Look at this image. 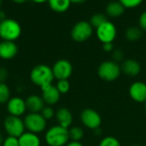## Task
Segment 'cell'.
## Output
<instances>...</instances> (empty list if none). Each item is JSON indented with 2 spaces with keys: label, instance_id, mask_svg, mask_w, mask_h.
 <instances>
[{
  "label": "cell",
  "instance_id": "277c9868",
  "mask_svg": "<svg viewBox=\"0 0 146 146\" xmlns=\"http://www.w3.org/2000/svg\"><path fill=\"white\" fill-rule=\"evenodd\" d=\"M121 70L118 63L108 60L102 62L98 68V74L99 77L107 82H113L116 80L121 75Z\"/></svg>",
  "mask_w": 146,
  "mask_h": 146
},
{
  "label": "cell",
  "instance_id": "6da1fadb",
  "mask_svg": "<svg viewBox=\"0 0 146 146\" xmlns=\"http://www.w3.org/2000/svg\"><path fill=\"white\" fill-rule=\"evenodd\" d=\"M54 78L52 68L43 64L34 66L30 72V79L32 83L41 89L52 84Z\"/></svg>",
  "mask_w": 146,
  "mask_h": 146
},
{
  "label": "cell",
  "instance_id": "d4e9b609",
  "mask_svg": "<svg viewBox=\"0 0 146 146\" xmlns=\"http://www.w3.org/2000/svg\"><path fill=\"white\" fill-rule=\"evenodd\" d=\"M99 146H121L119 140L112 136H108L103 139L99 144Z\"/></svg>",
  "mask_w": 146,
  "mask_h": 146
},
{
  "label": "cell",
  "instance_id": "f1b7e54d",
  "mask_svg": "<svg viewBox=\"0 0 146 146\" xmlns=\"http://www.w3.org/2000/svg\"><path fill=\"white\" fill-rule=\"evenodd\" d=\"M3 146H20L19 139L15 137L8 136L7 138H4Z\"/></svg>",
  "mask_w": 146,
  "mask_h": 146
},
{
  "label": "cell",
  "instance_id": "d6a6232c",
  "mask_svg": "<svg viewBox=\"0 0 146 146\" xmlns=\"http://www.w3.org/2000/svg\"><path fill=\"white\" fill-rule=\"evenodd\" d=\"M103 49L104 51L107 52H110L113 51L114 49V45H113V42L111 43H104L103 44Z\"/></svg>",
  "mask_w": 146,
  "mask_h": 146
},
{
  "label": "cell",
  "instance_id": "b9f144b4",
  "mask_svg": "<svg viewBox=\"0 0 146 146\" xmlns=\"http://www.w3.org/2000/svg\"><path fill=\"white\" fill-rule=\"evenodd\" d=\"M1 3H2V0H0V5H1Z\"/></svg>",
  "mask_w": 146,
  "mask_h": 146
},
{
  "label": "cell",
  "instance_id": "7c38bea8",
  "mask_svg": "<svg viewBox=\"0 0 146 146\" xmlns=\"http://www.w3.org/2000/svg\"><path fill=\"white\" fill-rule=\"evenodd\" d=\"M129 96L136 102H146V83L141 81L134 82L129 88Z\"/></svg>",
  "mask_w": 146,
  "mask_h": 146
},
{
  "label": "cell",
  "instance_id": "8d00e7d4",
  "mask_svg": "<svg viewBox=\"0 0 146 146\" xmlns=\"http://www.w3.org/2000/svg\"><path fill=\"white\" fill-rule=\"evenodd\" d=\"M71 3H83L86 0H70Z\"/></svg>",
  "mask_w": 146,
  "mask_h": 146
},
{
  "label": "cell",
  "instance_id": "ffe728a7",
  "mask_svg": "<svg viewBox=\"0 0 146 146\" xmlns=\"http://www.w3.org/2000/svg\"><path fill=\"white\" fill-rule=\"evenodd\" d=\"M48 2L51 9L58 13L67 11L71 3L70 0H48Z\"/></svg>",
  "mask_w": 146,
  "mask_h": 146
},
{
  "label": "cell",
  "instance_id": "f546056e",
  "mask_svg": "<svg viewBox=\"0 0 146 146\" xmlns=\"http://www.w3.org/2000/svg\"><path fill=\"white\" fill-rule=\"evenodd\" d=\"M123 57H124V54L122 52L121 50L120 49H117V50H115L113 52V59H115L114 61L115 62H119V61H121L123 59Z\"/></svg>",
  "mask_w": 146,
  "mask_h": 146
},
{
  "label": "cell",
  "instance_id": "44dd1931",
  "mask_svg": "<svg viewBox=\"0 0 146 146\" xmlns=\"http://www.w3.org/2000/svg\"><path fill=\"white\" fill-rule=\"evenodd\" d=\"M125 36L129 41H136L142 37V30L137 27H130L126 30Z\"/></svg>",
  "mask_w": 146,
  "mask_h": 146
},
{
  "label": "cell",
  "instance_id": "e575fe53",
  "mask_svg": "<svg viewBox=\"0 0 146 146\" xmlns=\"http://www.w3.org/2000/svg\"><path fill=\"white\" fill-rule=\"evenodd\" d=\"M5 19H6V14L3 10H0V22H3Z\"/></svg>",
  "mask_w": 146,
  "mask_h": 146
},
{
  "label": "cell",
  "instance_id": "2e32d148",
  "mask_svg": "<svg viewBox=\"0 0 146 146\" xmlns=\"http://www.w3.org/2000/svg\"><path fill=\"white\" fill-rule=\"evenodd\" d=\"M121 70L122 72L129 77H136L141 71V65L137 60L128 59L122 62L121 65Z\"/></svg>",
  "mask_w": 146,
  "mask_h": 146
},
{
  "label": "cell",
  "instance_id": "4316f807",
  "mask_svg": "<svg viewBox=\"0 0 146 146\" xmlns=\"http://www.w3.org/2000/svg\"><path fill=\"white\" fill-rule=\"evenodd\" d=\"M40 114L46 120H51L56 115V113H55L54 109L51 108V106H45L43 108V110L40 112Z\"/></svg>",
  "mask_w": 146,
  "mask_h": 146
},
{
  "label": "cell",
  "instance_id": "7a4b0ae2",
  "mask_svg": "<svg viewBox=\"0 0 146 146\" xmlns=\"http://www.w3.org/2000/svg\"><path fill=\"white\" fill-rule=\"evenodd\" d=\"M44 139L49 146L66 145L69 140L68 129L59 125L54 126L47 130Z\"/></svg>",
  "mask_w": 146,
  "mask_h": 146
},
{
  "label": "cell",
  "instance_id": "836d02e7",
  "mask_svg": "<svg viewBox=\"0 0 146 146\" xmlns=\"http://www.w3.org/2000/svg\"><path fill=\"white\" fill-rule=\"evenodd\" d=\"M65 146H83V145L80 142H77V141H71L69 143H68Z\"/></svg>",
  "mask_w": 146,
  "mask_h": 146
},
{
  "label": "cell",
  "instance_id": "52a82bcc",
  "mask_svg": "<svg viewBox=\"0 0 146 146\" xmlns=\"http://www.w3.org/2000/svg\"><path fill=\"white\" fill-rule=\"evenodd\" d=\"M93 29L90 22L81 21L77 22L71 30V37L76 42H84L91 38Z\"/></svg>",
  "mask_w": 146,
  "mask_h": 146
},
{
  "label": "cell",
  "instance_id": "83f0119b",
  "mask_svg": "<svg viewBox=\"0 0 146 146\" xmlns=\"http://www.w3.org/2000/svg\"><path fill=\"white\" fill-rule=\"evenodd\" d=\"M144 0H119V2L127 9H132V8H136L139 6Z\"/></svg>",
  "mask_w": 146,
  "mask_h": 146
},
{
  "label": "cell",
  "instance_id": "7402d4cb",
  "mask_svg": "<svg viewBox=\"0 0 146 146\" xmlns=\"http://www.w3.org/2000/svg\"><path fill=\"white\" fill-rule=\"evenodd\" d=\"M68 135L69 139H71L72 141L80 142V140L84 137V131L80 126H73L68 129Z\"/></svg>",
  "mask_w": 146,
  "mask_h": 146
},
{
  "label": "cell",
  "instance_id": "9c48e42d",
  "mask_svg": "<svg viewBox=\"0 0 146 146\" xmlns=\"http://www.w3.org/2000/svg\"><path fill=\"white\" fill-rule=\"evenodd\" d=\"M52 71L57 80H68L73 73V65L67 59H59L52 66Z\"/></svg>",
  "mask_w": 146,
  "mask_h": 146
},
{
  "label": "cell",
  "instance_id": "4fadbf2b",
  "mask_svg": "<svg viewBox=\"0 0 146 146\" xmlns=\"http://www.w3.org/2000/svg\"><path fill=\"white\" fill-rule=\"evenodd\" d=\"M42 89V98L47 106H52L57 103L60 100L61 94L53 84L45 86Z\"/></svg>",
  "mask_w": 146,
  "mask_h": 146
},
{
  "label": "cell",
  "instance_id": "d6986e66",
  "mask_svg": "<svg viewBox=\"0 0 146 146\" xmlns=\"http://www.w3.org/2000/svg\"><path fill=\"white\" fill-rule=\"evenodd\" d=\"M125 11V7L119 1H113L106 6V13L111 17L121 16Z\"/></svg>",
  "mask_w": 146,
  "mask_h": 146
},
{
  "label": "cell",
  "instance_id": "cb8c5ba5",
  "mask_svg": "<svg viewBox=\"0 0 146 146\" xmlns=\"http://www.w3.org/2000/svg\"><path fill=\"white\" fill-rule=\"evenodd\" d=\"M108 21L107 17L104 15V14H100V13H98V14H95L93 15L92 17H91V20H90V24L92 25V28H95L96 29L100 27L102 24H104V22H106Z\"/></svg>",
  "mask_w": 146,
  "mask_h": 146
},
{
  "label": "cell",
  "instance_id": "5bb4252c",
  "mask_svg": "<svg viewBox=\"0 0 146 146\" xmlns=\"http://www.w3.org/2000/svg\"><path fill=\"white\" fill-rule=\"evenodd\" d=\"M18 53V46L15 41L3 40L0 42V59L9 60L14 59Z\"/></svg>",
  "mask_w": 146,
  "mask_h": 146
},
{
  "label": "cell",
  "instance_id": "3957f363",
  "mask_svg": "<svg viewBox=\"0 0 146 146\" xmlns=\"http://www.w3.org/2000/svg\"><path fill=\"white\" fill-rule=\"evenodd\" d=\"M21 34V27L18 22L6 18L0 22V38L3 40L15 41Z\"/></svg>",
  "mask_w": 146,
  "mask_h": 146
},
{
  "label": "cell",
  "instance_id": "5b68a950",
  "mask_svg": "<svg viewBox=\"0 0 146 146\" xmlns=\"http://www.w3.org/2000/svg\"><path fill=\"white\" fill-rule=\"evenodd\" d=\"M24 124L27 132L38 134L44 131L46 127V120L40 113H29L25 117Z\"/></svg>",
  "mask_w": 146,
  "mask_h": 146
},
{
  "label": "cell",
  "instance_id": "8fae6325",
  "mask_svg": "<svg viewBox=\"0 0 146 146\" xmlns=\"http://www.w3.org/2000/svg\"><path fill=\"white\" fill-rule=\"evenodd\" d=\"M7 110L9 115L21 117L27 111L26 102L19 96L11 97L7 102Z\"/></svg>",
  "mask_w": 146,
  "mask_h": 146
},
{
  "label": "cell",
  "instance_id": "ba28073f",
  "mask_svg": "<svg viewBox=\"0 0 146 146\" xmlns=\"http://www.w3.org/2000/svg\"><path fill=\"white\" fill-rule=\"evenodd\" d=\"M80 120L86 127L92 130L99 128L102 123L101 115L92 108L84 109L80 114Z\"/></svg>",
  "mask_w": 146,
  "mask_h": 146
},
{
  "label": "cell",
  "instance_id": "9a60e30c",
  "mask_svg": "<svg viewBox=\"0 0 146 146\" xmlns=\"http://www.w3.org/2000/svg\"><path fill=\"white\" fill-rule=\"evenodd\" d=\"M26 106L27 110L29 113H40L43 108L45 107V103L42 98L38 95H31L26 100Z\"/></svg>",
  "mask_w": 146,
  "mask_h": 146
},
{
  "label": "cell",
  "instance_id": "ab89813d",
  "mask_svg": "<svg viewBox=\"0 0 146 146\" xmlns=\"http://www.w3.org/2000/svg\"><path fill=\"white\" fill-rule=\"evenodd\" d=\"M145 111H146V102H145Z\"/></svg>",
  "mask_w": 146,
  "mask_h": 146
},
{
  "label": "cell",
  "instance_id": "484cf974",
  "mask_svg": "<svg viewBox=\"0 0 146 146\" xmlns=\"http://www.w3.org/2000/svg\"><path fill=\"white\" fill-rule=\"evenodd\" d=\"M56 87L61 95L67 94L70 89V83H69L68 80H58Z\"/></svg>",
  "mask_w": 146,
  "mask_h": 146
},
{
  "label": "cell",
  "instance_id": "e0dca14e",
  "mask_svg": "<svg viewBox=\"0 0 146 146\" xmlns=\"http://www.w3.org/2000/svg\"><path fill=\"white\" fill-rule=\"evenodd\" d=\"M56 118L59 126L68 129L73 123V114L67 108H61L56 113Z\"/></svg>",
  "mask_w": 146,
  "mask_h": 146
},
{
  "label": "cell",
  "instance_id": "8992f818",
  "mask_svg": "<svg viewBox=\"0 0 146 146\" xmlns=\"http://www.w3.org/2000/svg\"><path fill=\"white\" fill-rule=\"evenodd\" d=\"M3 127L8 136H12L15 138L21 137L26 130L24 120L20 117L9 115L5 118L3 121Z\"/></svg>",
  "mask_w": 146,
  "mask_h": 146
},
{
  "label": "cell",
  "instance_id": "4dcf8cb0",
  "mask_svg": "<svg viewBox=\"0 0 146 146\" xmlns=\"http://www.w3.org/2000/svg\"><path fill=\"white\" fill-rule=\"evenodd\" d=\"M139 26L141 28V29L146 31V11L143 12L139 17Z\"/></svg>",
  "mask_w": 146,
  "mask_h": 146
},
{
  "label": "cell",
  "instance_id": "1f68e13d",
  "mask_svg": "<svg viewBox=\"0 0 146 146\" xmlns=\"http://www.w3.org/2000/svg\"><path fill=\"white\" fill-rule=\"evenodd\" d=\"M8 71L3 67H0V83H5L8 78Z\"/></svg>",
  "mask_w": 146,
  "mask_h": 146
},
{
  "label": "cell",
  "instance_id": "ac0fdd59",
  "mask_svg": "<svg viewBox=\"0 0 146 146\" xmlns=\"http://www.w3.org/2000/svg\"><path fill=\"white\" fill-rule=\"evenodd\" d=\"M18 139L20 146H40L41 144L38 134L30 132H25Z\"/></svg>",
  "mask_w": 146,
  "mask_h": 146
},
{
  "label": "cell",
  "instance_id": "74e56055",
  "mask_svg": "<svg viewBox=\"0 0 146 146\" xmlns=\"http://www.w3.org/2000/svg\"><path fill=\"white\" fill-rule=\"evenodd\" d=\"M33 1L35 2V3H44V2H46L48 0H33Z\"/></svg>",
  "mask_w": 146,
  "mask_h": 146
},
{
  "label": "cell",
  "instance_id": "30bf717a",
  "mask_svg": "<svg viewBox=\"0 0 146 146\" xmlns=\"http://www.w3.org/2000/svg\"><path fill=\"white\" fill-rule=\"evenodd\" d=\"M97 36L103 43H111L116 37V28L114 23L107 21L97 28Z\"/></svg>",
  "mask_w": 146,
  "mask_h": 146
},
{
  "label": "cell",
  "instance_id": "d590c367",
  "mask_svg": "<svg viewBox=\"0 0 146 146\" xmlns=\"http://www.w3.org/2000/svg\"><path fill=\"white\" fill-rule=\"evenodd\" d=\"M3 140H4V138H3V136L2 135V133H0V146H3Z\"/></svg>",
  "mask_w": 146,
  "mask_h": 146
},
{
  "label": "cell",
  "instance_id": "f35d334b",
  "mask_svg": "<svg viewBox=\"0 0 146 146\" xmlns=\"http://www.w3.org/2000/svg\"><path fill=\"white\" fill-rule=\"evenodd\" d=\"M12 1H14L15 3H22L26 2L27 0H12Z\"/></svg>",
  "mask_w": 146,
  "mask_h": 146
},
{
  "label": "cell",
  "instance_id": "603a6c76",
  "mask_svg": "<svg viewBox=\"0 0 146 146\" xmlns=\"http://www.w3.org/2000/svg\"><path fill=\"white\" fill-rule=\"evenodd\" d=\"M10 89L5 83H0V104H4L10 99Z\"/></svg>",
  "mask_w": 146,
  "mask_h": 146
},
{
  "label": "cell",
  "instance_id": "60d3db41",
  "mask_svg": "<svg viewBox=\"0 0 146 146\" xmlns=\"http://www.w3.org/2000/svg\"><path fill=\"white\" fill-rule=\"evenodd\" d=\"M132 146H142V145H132Z\"/></svg>",
  "mask_w": 146,
  "mask_h": 146
}]
</instances>
